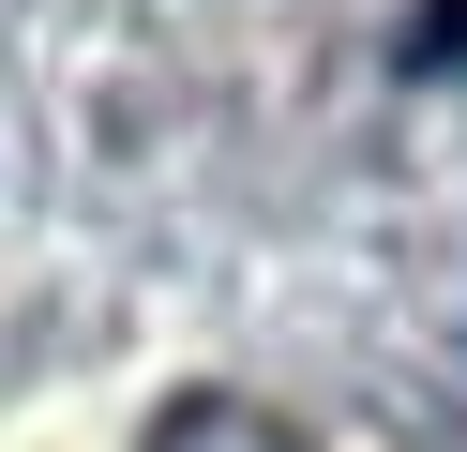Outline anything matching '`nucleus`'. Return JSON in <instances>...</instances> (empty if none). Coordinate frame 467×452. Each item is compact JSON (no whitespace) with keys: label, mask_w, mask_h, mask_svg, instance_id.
Here are the masks:
<instances>
[{"label":"nucleus","mask_w":467,"mask_h":452,"mask_svg":"<svg viewBox=\"0 0 467 452\" xmlns=\"http://www.w3.org/2000/svg\"><path fill=\"white\" fill-rule=\"evenodd\" d=\"M136 452H317V437H302L286 407H256V392H182Z\"/></svg>","instance_id":"nucleus-1"},{"label":"nucleus","mask_w":467,"mask_h":452,"mask_svg":"<svg viewBox=\"0 0 467 452\" xmlns=\"http://www.w3.org/2000/svg\"><path fill=\"white\" fill-rule=\"evenodd\" d=\"M467 46V0H437V30H422V60H452Z\"/></svg>","instance_id":"nucleus-2"}]
</instances>
